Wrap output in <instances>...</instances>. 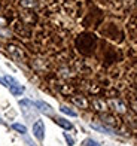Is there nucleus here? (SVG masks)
<instances>
[{"instance_id":"nucleus-1","label":"nucleus","mask_w":137,"mask_h":146,"mask_svg":"<svg viewBox=\"0 0 137 146\" xmlns=\"http://www.w3.org/2000/svg\"><path fill=\"white\" fill-rule=\"evenodd\" d=\"M19 106L23 108V115L28 119V121H33V119L36 118V115H37V109H36V104H34V102H31V100H21L19 102Z\"/></svg>"},{"instance_id":"nucleus-2","label":"nucleus","mask_w":137,"mask_h":146,"mask_svg":"<svg viewBox=\"0 0 137 146\" xmlns=\"http://www.w3.org/2000/svg\"><path fill=\"white\" fill-rule=\"evenodd\" d=\"M3 79H5L6 87L9 88V91H11L14 96H21L23 92H24V87L17 81V79H14L12 76H5Z\"/></svg>"},{"instance_id":"nucleus-3","label":"nucleus","mask_w":137,"mask_h":146,"mask_svg":"<svg viewBox=\"0 0 137 146\" xmlns=\"http://www.w3.org/2000/svg\"><path fill=\"white\" fill-rule=\"evenodd\" d=\"M33 134L39 142H43V139H45V122L42 119H36V122L33 124Z\"/></svg>"},{"instance_id":"nucleus-4","label":"nucleus","mask_w":137,"mask_h":146,"mask_svg":"<svg viewBox=\"0 0 137 146\" xmlns=\"http://www.w3.org/2000/svg\"><path fill=\"white\" fill-rule=\"evenodd\" d=\"M34 104H36V108H37V110H40L42 113H45V115H48V116H52L54 115V110H52V108L48 104V103H45V102H34Z\"/></svg>"},{"instance_id":"nucleus-5","label":"nucleus","mask_w":137,"mask_h":146,"mask_svg":"<svg viewBox=\"0 0 137 146\" xmlns=\"http://www.w3.org/2000/svg\"><path fill=\"white\" fill-rule=\"evenodd\" d=\"M55 122L60 125V127H63L64 130H71V128H73L71 122H69L67 119H64V118H57V119H55Z\"/></svg>"},{"instance_id":"nucleus-6","label":"nucleus","mask_w":137,"mask_h":146,"mask_svg":"<svg viewBox=\"0 0 137 146\" xmlns=\"http://www.w3.org/2000/svg\"><path fill=\"white\" fill-rule=\"evenodd\" d=\"M110 106L115 108V110H118V112H125V104L119 100H112L110 102Z\"/></svg>"},{"instance_id":"nucleus-7","label":"nucleus","mask_w":137,"mask_h":146,"mask_svg":"<svg viewBox=\"0 0 137 146\" xmlns=\"http://www.w3.org/2000/svg\"><path fill=\"white\" fill-rule=\"evenodd\" d=\"M12 128H14L15 131H18L19 134H25V133H27V127H25V125H23V124H18V122L12 124Z\"/></svg>"},{"instance_id":"nucleus-8","label":"nucleus","mask_w":137,"mask_h":146,"mask_svg":"<svg viewBox=\"0 0 137 146\" xmlns=\"http://www.w3.org/2000/svg\"><path fill=\"white\" fill-rule=\"evenodd\" d=\"M60 112H63V113H66V115H70V116H77L76 110L67 108V106H60Z\"/></svg>"},{"instance_id":"nucleus-9","label":"nucleus","mask_w":137,"mask_h":146,"mask_svg":"<svg viewBox=\"0 0 137 146\" xmlns=\"http://www.w3.org/2000/svg\"><path fill=\"white\" fill-rule=\"evenodd\" d=\"M82 146H100V145L95 140H93V139H85V140L82 142Z\"/></svg>"},{"instance_id":"nucleus-10","label":"nucleus","mask_w":137,"mask_h":146,"mask_svg":"<svg viewBox=\"0 0 137 146\" xmlns=\"http://www.w3.org/2000/svg\"><path fill=\"white\" fill-rule=\"evenodd\" d=\"M64 139H66V140H67V143H69V146H73L75 145V140H73V139H71L69 134H67V133H64Z\"/></svg>"},{"instance_id":"nucleus-11","label":"nucleus","mask_w":137,"mask_h":146,"mask_svg":"<svg viewBox=\"0 0 137 146\" xmlns=\"http://www.w3.org/2000/svg\"><path fill=\"white\" fill-rule=\"evenodd\" d=\"M0 84H2V85H5V87H6V84H5V79H3V78H0Z\"/></svg>"}]
</instances>
